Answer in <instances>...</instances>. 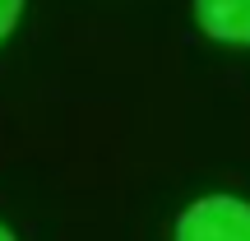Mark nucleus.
I'll list each match as a JSON object with an SVG mask.
<instances>
[{"label": "nucleus", "mask_w": 250, "mask_h": 241, "mask_svg": "<svg viewBox=\"0 0 250 241\" xmlns=\"http://www.w3.org/2000/svg\"><path fill=\"white\" fill-rule=\"evenodd\" d=\"M176 241H250V204L236 195H204L181 214Z\"/></svg>", "instance_id": "obj_1"}, {"label": "nucleus", "mask_w": 250, "mask_h": 241, "mask_svg": "<svg viewBox=\"0 0 250 241\" xmlns=\"http://www.w3.org/2000/svg\"><path fill=\"white\" fill-rule=\"evenodd\" d=\"M195 14L213 37L250 42V0H195Z\"/></svg>", "instance_id": "obj_2"}, {"label": "nucleus", "mask_w": 250, "mask_h": 241, "mask_svg": "<svg viewBox=\"0 0 250 241\" xmlns=\"http://www.w3.org/2000/svg\"><path fill=\"white\" fill-rule=\"evenodd\" d=\"M19 9H23V0H0V37L14 28V19H19Z\"/></svg>", "instance_id": "obj_3"}, {"label": "nucleus", "mask_w": 250, "mask_h": 241, "mask_svg": "<svg viewBox=\"0 0 250 241\" xmlns=\"http://www.w3.org/2000/svg\"><path fill=\"white\" fill-rule=\"evenodd\" d=\"M0 241H14V237H9V227H0Z\"/></svg>", "instance_id": "obj_4"}]
</instances>
